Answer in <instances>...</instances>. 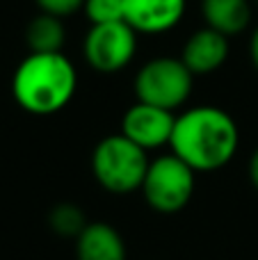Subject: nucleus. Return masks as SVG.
<instances>
[{
    "label": "nucleus",
    "instance_id": "obj_4",
    "mask_svg": "<svg viewBox=\"0 0 258 260\" xmlns=\"http://www.w3.org/2000/svg\"><path fill=\"white\" fill-rule=\"evenodd\" d=\"M192 87H195V76L181 57L149 59L135 76L137 101L169 112L187 103Z\"/></svg>",
    "mask_w": 258,
    "mask_h": 260
},
{
    "label": "nucleus",
    "instance_id": "obj_12",
    "mask_svg": "<svg viewBox=\"0 0 258 260\" xmlns=\"http://www.w3.org/2000/svg\"><path fill=\"white\" fill-rule=\"evenodd\" d=\"M67 30H64L62 18L39 14L25 27V44L30 53H62Z\"/></svg>",
    "mask_w": 258,
    "mask_h": 260
},
{
    "label": "nucleus",
    "instance_id": "obj_18",
    "mask_svg": "<svg viewBox=\"0 0 258 260\" xmlns=\"http://www.w3.org/2000/svg\"><path fill=\"white\" fill-rule=\"evenodd\" d=\"M256 3H258V0H256Z\"/></svg>",
    "mask_w": 258,
    "mask_h": 260
},
{
    "label": "nucleus",
    "instance_id": "obj_13",
    "mask_svg": "<svg viewBox=\"0 0 258 260\" xmlns=\"http://www.w3.org/2000/svg\"><path fill=\"white\" fill-rule=\"evenodd\" d=\"M89 224L85 217V212L80 210V206L76 203H57V206L50 208L48 212V226L53 233H57L59 238H73L85 231V226Z\"/></svg>",
    "mask_w": 258,
    "mask_h": 260
},
{
    "label": "nucleus",
    "instance_id": "obj_14",
    "mask_svg": "<svg viewBox=\"0 0 258 260\" xmlns=\"http://www.w3.org/2000/svg\"><path fill=\"white\" fill-rule=\"evenodd\" d=\"M82 12L91 25L119 23L123 21V0H85Z\"/></svg>",
    "mask_w": 258,
    "mask_h": 260
},
{
    "label": "nucleus",
    "instance_id": "obj_1",
    "mask_svg": "<svg viewBox=\"0 0 258 260\" xmlns=\"http://www.w3.org/2000/svg\"><path fill=\"white\" fill-rule=\"evenodd\" d=\"M238 144V123L231 114L215 105H199L178 114L169 139L172 153L197 174L227 167L236 155Z\"/></svg>",
    "mask_w": 258,
    "mask_h": 260
},
{
    "label": "nucleus",
    "instance_id": "obj_5",
    "mask_svg": "<svg viewBox=\"0 0 258 260\" xmlns=\"http://www.w3.org/2000/svg\"><path fill=\"white\" fill-rule=\"evenodd\" d=\"M195 176L197 171L174 153L155 157L142 183L144 201L160 215H176L195 194Z\"/></svg>",
    "mask_w": 258,
    "mask_h": 260
},
{
    "label": "nucleus",
    "instance_id": "obj_8",
    "mask_svg": "<svg viewBox=\"0 0 258 260\" xmlns=\"http://www.w3.org/2000/svg\"><path fill=\"white\" fill-rule=\"evenodd\" d=\"M185 0H123V21L142 35H163L181 23Z\"/></svg>",
    "mask_w": 258,
    "mask_h": 260
},
{
    "label": "nucleus",
    "instance_id": "obj_17",
    "mask_svg": "<svg viewBox=\"0 0 258 260\" xmlns=\"http://www.w3.org/2000/svg\"><path fill=\"white\" fill-rule=\"evenodd\" d=\"M249 55H251V62H254V67L258 69V27L254 30V35H251V41H249Z\"/></svg>",
    "mask_w": 258,
    "mask_h": 260
},
{
    "label": "nucleus",
    "instance_id": "obj_10",
    "mask_svg": "<svg viewBox=\"0 0 258 260\" xmlns=\"http://www.w3.org/2000/svg\"><path fill=\"white\" fill-rule=\"evenodd\" d=\"M78 260H126V242L108 221H89L76 238Z\"/></svg>",
    "mask_w": 258,
    "mask_h": 260
},
{
    "label": "nucleus",
    "instance_id": "obj_7",
    "mask_svg": "<svg viewBox=\"0 0 258 260\" xmlns=\"http://www.w3.org/2000/svg\"><path fill=\"white\" fill-rule=\"evenodd\" d=\"M174 123H176V114L174 112L137 101L135 105H131L123 112L121 135L149 153L153 148L169 144L174 133Z\"/></svg>",
    "mask_w": 258,
    "mask_h": 260
},
{
    "label": "nucleus",
    "instance_id": "obj_11",
    "mask_svg": "<svg viewBox=\"0 0 258 260\" xmlns=\"http://www.w3.org/2000/svg\"><path fill=\"white\" fill-rule=\"evenodd\" d=\"M206 27H213L219 35H240L251 23L249 0H201Z\"/></svg>",
    "mask_w": 258,
    "mask_h": 260
},
{
    "label": "nucleus",
    "instance_id": "obj_9",
    "mask_svg": "<svg viewBox=\"0 0 258 260\" xmlns=\"http://www.w3.org/2000/svg\"><path fill=\"white\" fill-rule=\"evenodd\" d=\"M229 57V37L219 35L213 27H201L187 37L181 50V59L192 76H210Z\"/></svg>",
    "mask_w": 258,
    "mask_h": 260
},
{
    "label": "nucleus",
    "instance_id": "obj_3",
    "mask_svg": "<svg viewBox=\"0 0 258 260\" xmlns=\"http://www.w3.org/2000/svg\"><path fill=\"white\" fill-rule=\"evenodd\" d=\"M149 165V153L121 133L103 137L91 153L94 178L110 194H131L142 189Z\"/></svg>",
    "mask_w": 258,
    "mask_h": 260
},
{
    "label": "nucleus",
    "instance_id": "obj_2",
    "mask_svg": "<svg viewBox=\"0 0 258 260\" xmlns=\"http://www.w3.org/2000/svg\"><path fill=\"white\" fill-rule=\"evenodd\" d=\"M78 71L64 53H30L12 76V96L35 117L57 114L73 101Z\"/></svg>",
    "mask_w": 258,
    "mask_h": 260
},
{
    "label": "nucleus",
    "instance_id": "obj_16",
    "mask_svg": "<svg viewBox=\"0 0 258 260\" xmlns=\"http://www.w3.org/2000/svg\"><path fill=\"white\" fill-rule=\"evenodd\" d=\"M247 174H249L251 185H254L256 192H258V148H256L254 153H251V157H249V167H247Z\"/></svg>",
    "mask_w": 258,
    "mask_h": 260
},
{
    "label": "nucleus",
    "instance_id": "obj_15",
    "mask_svg": "<svg viewBox=\"0 0 258 260\" xmlns=\"http://www.w3.org/2000/svg\"><path fill=\"white\" fill-rule=\"evenodd\" d=\"M41 14H50V16H71V14L80 12L85 7V0H35Z\"/></svg>",
    "mask_w": 258,
    "mask_h": 260
},
{
    "label": "nucleus",
    "instance_id": "obj_6",
    "mask_svg": "<svg viewBox=\"0 0 258 260\" xmlns=\"http://www.w3.org/2000/svg\"><path fill=\"white\" fill-rule=\"evenodd\" d=\"M137 53V32L126 21L91 25L82 41L85 62L99 73H119Z\"/></svg>",
    "mask_w": 258,
    "mask_h": 260
}]
</instances>
